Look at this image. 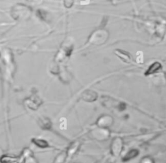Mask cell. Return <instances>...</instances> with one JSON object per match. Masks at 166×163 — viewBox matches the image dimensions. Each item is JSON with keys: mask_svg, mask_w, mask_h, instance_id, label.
<instances>
[{"mask_svg": "<svg viewBox=\"0 0 166 163\" xmlns=\"http://www.w3.org/2000/svg\"><path fill=\"white\" fill-rule=\"evenodd\" d=\"M138 154V151H136V150L135 149L132 150V151H130L127 153L125 157H124V161H128V160L130 159H132L133 157H136Z\"/></svg>", "mask_w": 166, "mask_h": 163, "instance_id": "obj_3", "label": "cell"}, {"mask_svg": "<svg viewBox=\"0 0 166 163\" xmlns=\"http://www.w3.org/2000/svg\"><path fill=\"white\" fill-rule=\"evenodd\" d=\"M14 161V159L11 157H7V158H3L1 160V162L3 163H11Z\"/></svg>", "mask_w": 166, "mask_h": 163, "instance_id": "obj_4", "label": "cell"}, {"mask_svg": "<svg viewBox=\"0 0 166 163\" xmlns=\"http://www.w3.org/2000/svg\"><path fill=\"white\" fill-rule=\"evenodd\" d=\"M162 68V66L160 63L158 62H155L153 63L152 65L149 67V68L148 69L147 71L145 74L146 75H150L152 74V73H154L156 72H158V70Z\"/></svg>", "mask_w": 166, "mask_h": 163, "instance_id": "obj_1", "label": "cell"}, {"mask_svg": "<svg viewBox=\"0 0 166 163\" xmlns=\"http://www.w3.org/2000/svg\"><path fill=\"white\" fill-rule=\"evenodd\" d=\"M33 142L35 144L37 145L38 147H40V148H47V147H48V144H47V142L44 140L34 139Z\"/></svg>", "mask_w": 166, "mask_h": 163, "instance_id": "obj_2", "label": "cell"}]
</instances>
